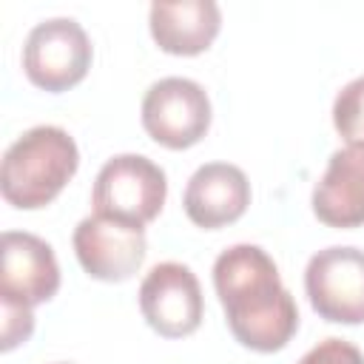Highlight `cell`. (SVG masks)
I'll return each mask as SVG.
<instances>
[{
  "instance_id": "cell-15",
  "label": "cell",
  "mask_w": 364,
  "mask_h": 364,
  "mask_svg": "<svg viewBox=\"0 0 364 364\" xmlns=\"http://www.w3.org/2000/svg\"><path fill=\"white\" fill-rule=\"evenodd\" d=\"M34 333V310L31 307H14L3 304V318H0V350L11 353L14 347L26 344Z\"/></svg>"
},
{
  "instance_id": "cell-5",
  "label": "cell",
  "mask_w": 364,
  "mask_h": 364,
  "mask_svg": "<svg viewBox=\"0 0 364 364\" xmlns=\"http://www.w3.org/2000/svg\"><path fill=\"white\" fill-rule=\"evenodd\" d=\"M139 119L145 134L156 145L168 151H185L208 136L213 105L205 85H199L196 80L162 77L142 94Z\"/></svg>"
},
{
  "instance_id": "cell-4",
  "label": "cell",
  "mask_w": 364,
  "mask_h": 364,
  "mask_svg": "<svg viewBox=\"0 0 364 364\" xmlns=\"http://www.w3.org/2000/svg\"><path fill=\"white\" fill-rule=\"evenodd\" d=\"M94 63L88 31L74 17H48L31 26L23 43V71L31 85L60 94L80 85Z\"/></svg>"
},
{
  "instance_id": "cell-10",
  "label": "cell",
  "mask_w": 364,
  "mask_h": 364,
  "mask_svg": "<svg viewBox=\"0 0 364 364\" xmlns=\"http://www.w3.org/2000/svg\"><path fill=\"white\" fill-rule=\"evenodd\" d=\"M250 179L233 162L199 165L182 193V210L191 225L202 230H222L245 216L250 208Z\"/></svg>"
},
{
  "instance_id": "cell-8",
  "label": "cell",
  "mask_w": 364,
  "mask_h": 364,
  "mask_svg": "<svg viewBox=\"0 0 364 364\" xmlns=\"http://www.w3.org/2000/svg\"><path fill=\"white\" fill-rule=\"evenodd\" d=\"M60 262L54 247L26 230L0 236V304L37 307L60 290Z\"/></svg>"
},
{
  "instance_id": "cell-2",
  "label": "cell",
  "mask_w": 364,
  "mask_h": 364,
  "mask_svg": "<svg viewBox=\"0 0 364 364\" xmlns=\"http://www.w3.org/2000/svg\"><path fill=\"white\" fill-rule=\"evenodd\" d=\"M80 168V148L60 125L23 131L0 159V196L14 210L51 205Z\"/></svg>"
},
{
  "instance_id": "cell-3",
  "label": "cell",
  "mask_w": 364,
  "mask_h": 364,
  "mask_svg": "<svg viewBox=\"0 0 364 364\" xmlns=\"http://www.w3.org/2000/svg\"><path fill=\"white\" fill-rule=\"evenodd\" d=\"M168 176L142 154H117L105 159L91 188V208L97 216L148 228L165 208Z\"/></svg>"
},
{
  "instance_id": "cell-9",
  "label": "cell",
  "mask_w": 364,
  "mask_h": 364,
  "mask_svg": "<svg viewBox=\"0 0 364 364\" xmlns=\"http://www.w3.org/2000/svg\"><path fill=\"white\" fill-rule=\"evenodd\" d=\"M71 247L80 267L91 279L114 284L128 282L134 273H139L148 253V239L142 228H131L125 222L91 213L77 222Z\"/></svg>"
},
{
  "instance_id": "cell-14",
  "label": "cell",
  "mask_w": 364,
  "mask_h": 364,
  "mask_svg": "<svg viewBox=\"0 0 364 364\" xmlns=\"http://www.w3.org/2000/svg\"><path fill=\"white\" fill-rule=\"evenodd\" d=\"M296 364H364V353L338 336H330L318 344H313Z\"/></svg>"
},
{
  "instance_id": "cell-7",
  "label": "cell",
  "mask_w": 364,
  "mask_h": 364,
  "mask_svg": "<svg viewBox=\"0 0 364 364\" xmlns=\"http://www.w3.org/2000/svg\"><path fill=\"white\" fill-rule=\"evenodd\" d=\"M139 313L162 338L193 336L205 318V296L196 273L182 262H159L139 282Z\"/></svg>"
},
{
  "instance_id": "cell-1",
  "label": "cell",
  "mask_w": 364,
  "mask_h": 364,
  "mask_svg": "<svg viewBox=\"0 0 364 364\" xmlns=\"http://www.w3.org/2000/svg\"><path fill=\"white\" fill-rule=\"evenodd\" d=\"M213 290L233 338L253 353H279L299 330V304L273 256L250 242L225 247L213 262Z\"/></svg>"
},
{
  "instance_id": "cell-6",
  "label": "cell",
  "mask_w": 364,
  "mask_h": 364,
  "mask_svg": "<svg viewBox=\"0 0 364 364\" xmlns=\"http://www.w3.org/2000/svg\"><path fill=\"white\" fill-rule=\"evenodd\" d=\"M310 307L333 324H364V250L330 245L316 250L304 267Z\"/></svg>"
},
{
  "instance_id": "cell-11",
  "label": "cell",
  "mask_w": 364,
  "mask_h": 364,
  "mask_svg": "<svg viewBox=\"0 0 364 364\" xmlns=\"http://www.w3.org/2000/svg\"><path fill=\"white\" fill-rule=\"evenodd\" d=\"M313 216L336 230L364 228V145H341L330 154L310 193Z\"/></svg>"
},
{
  "instance_id": "cell-12",
  "label": "cell",
  "mask_w": 364,
  "mask_h": 364,
  "mask_svg": "<svg viewBox=\"0 0 364 364\" xmlns=\"http://www.w3.org/2000/svg\"><path fill=\"white\" fill-rule=\"evenodd\" d=\"M148 31L159 51L196 57L219 37L222 9L216 0H154L148 9Z\"/></svg>"
},
{
  "instance_id": "cell-13",
  "label": "cell",
  "mask_w": 364,
  "mask_h": 364,
  "mask_svg": "<svg viewBox=\"0 0 364 364\" xmlns=\"http://www.w3.org/2000/svg\"><path fill=\"white\" fill-rule=\"evenodd\" d=\"M333 128L344 145H364V74L350 80L333 100Z\"/></svg>"
},
{
  "instance_id": "cell-16",
  "label": "cell",
  "mask_w": 364,
  "mask_h": 364,
  "mask_svg": "<svg viewBox=\"0 0 364 364\" xmlns=\"http://www.w3.org/2000/svg\"><path fill=\"white\" fill-rule=\"evenodd\" d=\"M54 364H74V361H54Z\"/></svg>"
}]
</instances>
